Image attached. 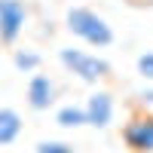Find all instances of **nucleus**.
<instances>
[{
	"mask_svg": "<svg viewBox=\"0 0 153 153\" xmlns=\"http://www.w3.org/2000/svg\"><path fill=\"white\" fill-rule=\"evenodd\" d=\"M68 28H71V34H76L80 40L92 43V46H110V43H113L110 25L101 19L98 12L86 9V6H74V9L68 12Z\"/></svg>",
	"mask_w": 153,
	"mask_h": 153,
	"instance_id": "obj_1",
	"label": "nucleus"
},
{
	"mask_svg": "<svg viewBox=\"0 0 153 153\" xmlns=\"http://www.w3.org/2000/svg\"><path fill=\"white\" fill-rule=\"evenodd\" d=\"M61 65H65L71 74H76L83 83H95V80H101V76L110 74L107 61H101L98 55L80 52V49H61Z\"/></svg>",
	"mask_w": 153,
	"mask_h": 153,
	"instance_id": "obj_2",
	"label": "nucleus"
},
{
	"mask_svg": "<svg viewBox=\"0 0 153 153\" xmlns=\"http://www.w3.org/2000/svg\"><path fill=\"white\" fill-rule=\"evenodd\" d=\"M28 22V9L19 0H0V40L3 43H16L19 34L25 31Z\"/></svg>",
	"mask_w": 153,
	"mask_h": 153,
	"instance_id": "obj_3",
	"label": "nucleus"
},
{
	"mask_svg": "<svg viewBox=\"0 0 153 153\" xmlns=\"http://www.w3.org/2000/svg\"><path fill=\"white\" fill-rule=\"evenodd\" d=\"M123 141L132 153H153V117H135L123 129Z\"/></svg>",
	"mask_w": 153,
	"mask_h": 153,
	"instance_id": "obj_4",
	"label": "nucleus"
},
{
	"mask_svg": "<svg viewBox=\"0 0 153 153\" xmlns=\"http://www.w3.org/2000/svg\"><path fill=\"white\" fill-rule=\"evenodd\" d=\"M52 101H55V83L46 74H34L28 83V104L34 110H49Z\"/></svg>",
	"mask_w": 153,
	"mask_h": 153,
	"instance_id": "obj_5",
	"label": "nucleus"
},
{
	"mask_svg": "<svg viewBox=\"0 0 153 153\" xmlns=\"http://www.w3.org/2000/svg\"><path fill=\"white\" fill-rule=\"evenodd\" d=\"M113 120V98L107 92H95L86 101V123L95 126V129H104V126Z\"/></svg>",
	"mask_w": 153,
	"mask_h": 153,
	"instance_id": "obj_6",
	"label": "nucleus"
},
{
	"mask_svg": "<svg viewBox=\"0 0 153 153\" xmlns=\"http://www.w3.org/2000/svg\"><path fill=\"white\" fill-rule=\"evenodd\" d=\"M22 135V117L9 107H0V144H12Z\"/></svg>",
	"mask_w": 153,
	"mask_h": 153,
	"instance_id": "obj_7",
	"label": "nucleus"
},
{
	"mask_svg": "<svg viewBox=\"0 0 153 153\" xmlns=\"http://www.w3.org/2000/svg\"><path fill=\"white\" fill-rule=\"evenodd\" d=\"M58 126H65V129H76V126H83L86 123V107H80V104H65L58 110Z\"/></svg>",
	"mask_w": 153,
	"mask_h": 153,
	"instance_id": "obj_8",
	"label": "nucleus"
},
{
	"mask_svg": "<svg viewBox=\"0 0 153 153\" xmlns=\"http://www.w3.org/2000/svg\"><path fill=\"white\" fill-rule=\"evenodd\" d=\"M16 68L19 71H37L40 68V55L37 52H16Z\"/></svg>",
	"mask_w": 153,
	"mask_h": 153,
	"instance_id": "obj_9",
	"label": "nucleus"
},
{
	"mask_svg": "<svg viewBox=\"0 0 153 153\" xmlns=\"http://www.w3.org/2000/svg\"><path fill=\"white\" fill-rule=\"evenodd\" d=\"M37 153H74V147L65 141H43L37 144Z\"/></svg>",
	"mask_w": 153,
	"mask_h": 153,
	"instance_id": "obj_10",
	"label": "nucleus"
},
{
	"mask_svg": "<svg viewBox=\"0 0 153 153\" xmlns=\"http://www.w3.org/2000/svg\"><path fill=\"white\" fill-rule=\"evenodd\" d=\"M138 74L147 76V80H153V52H147V55L138 58Z\"/></svg>",
	"mask_w": 153,
	"mask_h": 153,
	"instance_id": "obj_11",
	"label": "nucleus"
},
{
	"mask_svg": "<svg viewBox=\"0 0 153 153\" xmlns=\"http://www.w3.org/2000/svg\"><path fill=\"white\" fill-rule=\"evenodd\" d=\"M141 101H144V104H150V107H153V89H147V92L141 95Z\"/></svg>",
	"mask_w": 153,
	"mask_h": 153,
	"instance_id": "obj_12",
	"label": "nucleus"
}]
</instances>
